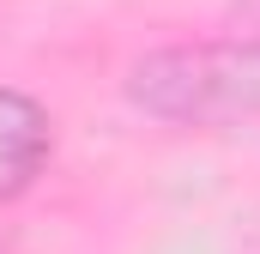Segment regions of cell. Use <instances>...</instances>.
Listing matches in <instances>:
<instances>
[{
  "mask_svg": "<svg viewBox=\"0 0 260 254\" xmlns=\"http://www.w3.org/2000/svg\"><path fill=\"white\" fill-rule=\"evenodd\" d=\"M127 103L164 127L260 121V37H200L139 55L121 79Z\"/></svg>",
  "mask_w": 260,
  "mask_h": 254,
  "instance_id": "obj_1",
  "label": "cell"
},
{
  "mask_svg": "<svg viewBox=\"0 0 260 254\" xmlns=\"http://www.w3.org/2000/svg\"><path fill=\"white\" fill-rule=\"evenodd\" d=\"M49 157H55V115L30 91L0 85V206L37 188Z\"/></svg>",
  "mask_w": 260,
  "mask_h": 254,
  "instance_id": "obj_2",
  "label": "cell"
}]
</instances>
